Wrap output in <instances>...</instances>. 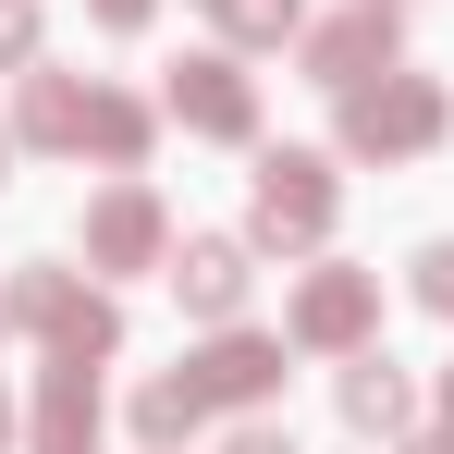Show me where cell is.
<instances>
[{"label":"cell","instance_id":"16","mask_svg":"<svg viewBox=\"0 0 454 454\" xmlns=\"http://www.w3.org/2000/svg\"><path fill=\"white\" fill-rule=\"evenodd\" d=\"M405 295H418V307H430V319L454 332V233H430V246L405 258Z\"/></svg>","mask_w":454,"mask_h":454},{"label":"cell","instance_id":"6","mask_svg":"<svg viewBox=\"0 0 454 454\" xmlns=\"http://www.w3.org/2000/svg\"><path fill=\"white\" fill-rule=\"evenodd\" d=\"M74 246H86V270H98V283H136V270H172V209H160V184H148V172H111V184L86 197Z\"/></svg>","mask_w":454,"mask_h":454},{"label":"cell","instance_id":"23","mask_svg":"<svg viewBox=\"0 0 454 454\" xmlns=\"http://www.w3.org/2000/svg\"><path fill=\"white\" fill-rule=\"evenodd\" d=\"M0 454H12V393H0Z\"/></svg>","mask_w":454,"mask_h":454},{"label":"cell","instance_id":"7","mask_svg":"<svg viewBox=\"0 0 454 454\" xmlns=\"http://www.w3.org/2000/svg\"><path fill=\"white\" fill-rule=\"evenodd\" d=\"M160 111L184 136H209V148H258V74H246V50H184L160 74Z\"/></svg>","mask_w":454,"mask_h":454},{"label":"cell","instance_id":"25","mask_svg":"<svg viewBox=\"0 0 454 454\" xmlns=\"http://www.w3.org/2000/svg\"><path fill=\"white\" fill-rule=\"evenodd\" d=\"M393 12H418V0H393Z\"/></svg>","mask_w":454,"mask_h":454},{"label":"cell","instance_id":"1","mask_svg":"<svg viewBox=\"0 0 454 454\" xmlns=\"http://www.w3.org/2000/svg\"><path fill=\"white\" fill-rule=\"evenodd\" d=\"M0 319H12V344H37V356H86V369H111L123 356V295L74 270V258H12L0 270Z\"/></svg>","mask_w":454,"mask_h":454},{"label":"cell","instance_id":"22","mask_svg":"<svg viewBox=\"0 0 454 454\" xmlns=\"http://www.w3.org/2000/svg\"><path fill=\"white\" fill-rule=\"evenodd\" d=\"M12 160H25V148H12V123H0V184H12Z\"/></svg>","mask_w":454,"mask_h":454},{"label":"cell","instance_id":"24","mask_svg":"<svg viewBox=\"0 0 454 454\" xmlns=\"http://www.w3.org/2000/svg\"><path fill=\"white\" fill-rule=\"evenodd\" d=\"M0 356H12V319H0Z\"/></svg>","mask_w":454,"mask_h":454},{"label":"cell","instance_id":"18","mask_svg":"<svg viewBox=\"0 0 454 454\" xmlns=\"http://www.w3.org/2000/svg\"><path fill=\"white\" fill-rule=\"evenodd\" d=\"M209 454H295V430H283V405H258V418H222Z\"/></svg>","mask_w":454,"mask_h":454},{"label":"cell","instance_id":"20","mask_svg":"<svg viewBox=\"0 0 454 454\" xmlns=\"http://www.w3.org/2000/svg\"><path fill=\"white\" fill-rule=\"evenodd\" d=\"M430 430L454 442V356H442V380H430Z\"/></svg>","mask_w":454,"mask_h":454},{"label":"cell","instance_id":"21","mask_svg":"<svg viewBox=\"0 0 454 454\" xmlns=\"http://www.w3.org/2000/svg\"><path fill=\"white\" fill-rule=\"evenodd\" d=\"M393 454H454V442H442V430H430V418H418V430H405V442H393Z\"/></svg>","mask_w":454,"mask_h":454},{"label":"cell","instance_id":"8","mask_svg":"<svg viewBox=\"0 0 454 454\" xmlns=\"http://www.w3.org/2000/svg\"><path fill=\"white\" fill-rule=\"evenodd\" d=\"M283 356H295L283 332H258V319H222V332L184 356V380H197V405H209V418H258V405H283V380H295Z\"/></svg>","mask_w":454,"mask_h":454},{"label":"cell","instance_id":"12","mask_svg":"<svg viewBox=\"0 0 454 454\" xmlns=\"http://www.w3.org/2000/svg\"><path fill=\"white\" fill-rule=\"evenodd\" d=\"M332 418H344L356 442H405V430L430 418V393H418V380L369 344V356H344V369H332Z\"/></svg>","mask_w":454,"mask_h":454},{"label":"cell","instance_id":"14","mask_svg":"<svg viewBox=\"0 0 454 454\" xmlns=\"http://www.w3.org/2000/svg\"><path fill=\"white\" fill-rule=\"evenodd\" d=\"M123 430H136L148 454H184V442H209V405H197V380H184V369H160V380H136Z\"/></svg>","mask_w":454,"mask_h":454},{"label":"cell","instance_id":"15","mask_svg":"<svg viewBox=\"0 0 454 454\" xmlns=\"http://www.w3.org/2000/svg\"><path fill=\"white\" fill-rule=\"evenodd\" d=\"M209 25H222V50H295L307 0H197Z\"/></svg>","mask_w":454,"mask_h":454},{"label":"cell","instance_id":"17","mask_svg":"<svg viewBox=\"0 0 454 454\" xmlns=\"http://www.w3.org/2000/svg\"><path fill=\"white\" fill-rule=\"evenodd\" d=\"M25 62H50V12L37 0H0V74H25Z\"/></svg>","mask_w":454,"mask_h":454},{"label":"cell","instance_id":"11","mask_svg":"<svg viewBox=\"0 0 454 454\" xmlns=\"http://www.w3.org/2000/svg\"><path fill=\"white\" fill-rule=\"evenodd\" d=\"M111 405H98V369L86 356H37V405H25V454H98Z\"/></svg>","mask_w":454,"mask_h":454},{"label":"cell","instance_id":"9","mask_svg":"<svg viewBox=\"0 0 454 454\" xmlns=\"http://www.w3.org/2000/svg\"><path fill=\"white\" fill-rule=\"evenodd\" d=\"M172 307L197 319V332H222V319H246V295H258V246L246 233H172Z\"/></svg>","mask_w":454,"mask_h":454},{"label":"cell","instance_id":"4","mask_svg":"<svg viewBox=\"0 0 454 454\" xmlns=\"http://www.w3.org/2000/svg\"><path fill=\"white\" fill-rule=\"evenodd\" d=\"M283 344L295 356H319V369H344V356H369L380 344V270H356V258H307L295 295H283Z\"/></svg>","mask_w":454,"mask_h":454},{"label":"cell","instance_id":"3","mask_svg":"<svg viewBox=\"0 0 454 454\" xmlns=\"http://www.w3.org/2000/svg\"><path fill=\"white\" fill-rule=\"evenodd\" d=\"M442 136H454V98L418 62H393V74L332 98V160H356V172H405V160H430Z\"/></svg>","mask_w":454,"mask_h":454},{"label":"cell","instance_id":"2","mask_svg":"<svg viewBox=\"0 0 454 454\" xmlns=\"http://www.w3.org/2000/svg\"><path fill=\"white\" fill-rule=\"evenodd\" d=\"M344 222V160L332 148H246V246L258 258H319Z\"/></svg>","mask_w":454,"mask_h":454},{"label":"cell","instance_id":"13","mask_svg":"<svg viewBox=\"0 0 454 454\" xmlns=\"http://www.w3.org/2000/svg\"><path fill=\"white\" fill-rule=\"evenodd\" d=\"M160 136H172V111H160V98H136V86H98V111H86V160H98V172H148Z\"/></svg>","mask_w":454,"mask_h":454},{"label":"cell","instance_id":"10","mask_svg":"<svg viewBox=\"0 0 454 454\" xmlns=\"http://www.w3.org/2000/svg\"><path fill=\"white\" fill-rule=\"evenodd\" d=\"M86 111H98V74L25 62V74H12V148L25 160H86Z\"/></svg>","mask_w":454,"mask_h":454},{"label":"cell","instance_id":"5","mask_svg":"<svg viewBox=\"0 0 454 454\" xmlns=\"http://www.w3.org/2000/svg\"><path fill=\"white\" fill-rule=\"evenodd\" d=\"M393 62H405V12H393V0H344V12H307L295 25V74L319 86V98L393 74Z\"/></svg>","mask_w":454,"mask_h":454},{"label":"cell","instance_id":"19","mask_svg":"<svg viewBox=\"0 0 454 454\" xmlns=\"http://www.w3.org/2000/svg\"><path fill=\"white\" fill-rule=\"evenodd\" d=\"M86 25H98V37H148L160 0H86Z\"/></svg>","mask_w":454,"mask_h":454}]
</instances>
